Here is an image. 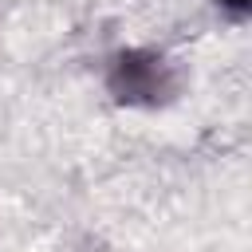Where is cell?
Returning <instances> with one entry per match:
<instances>
[{"mask_svg": "<svg viewBox=\"0 0 252 252\" xmlns=\"http://www.w3.org/2000/svg\"><path fill=\"white\" fill-rule=\"evenodd\" d=\"M106 83L126 106H158L173 91V67L158 51H118Z\"/></svg>", "mask_w": 252, "mask_h": 252, "instance_id": "1", "label": "cell"}]
</instances>
